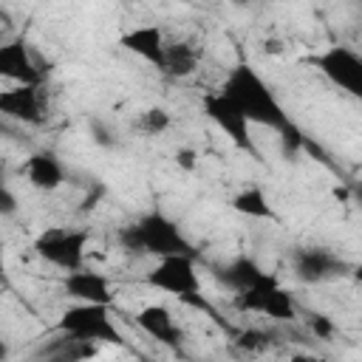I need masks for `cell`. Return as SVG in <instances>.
<instances>
[{"mask_svg": "<svg viewBox=\"0 0 362 362\" xmlns=\"http://www.w3.org/2000/svg\"><path fill=\"white\" fill-rule=\"evenodd\" d=\"M122 45H124L130 54L141 57L144 62L156 65L158 71L164 68V48H167V42H164V31H161L158 25H139V28H130L127 34H122Z\"/></svg>", "mask_w": 362, "mask_h": 362, "instance_id": "9a60e30c", "label": "cell"}, {"mask_svg": "<svg viewBox=\"0 0 362 362\" xmlns=\"http://www.w3.org/2000/svg\"><path fill=\"white\" fill-rule=\"evenodd\" d=\"M311 331H314L317 337H331V334H334V325L328 322V317L314 314V317H311Z\"/></svg>", "mask_w": 362, "mask_h": 362, "instance_id": "603a6c76", "label": "cell"}, {"mask_svg": "<svg viewBox=\"0 0 362 362\" xmlns=\"http://www.w3.org/2000/svg\"><path fill=\"white\" fill-rule=\"evenodd\" d=\"M218 90L226 93L238 105V110L249 119V124H260V127L277 130L286 158H294L303 150V144H305L303 130L291 122V116L286 113V107L280 105V99L269 88V82L249 62H238L226 74V79H223V85Z\"/></svg>", "mask_w": 362, "mask_h": 362, "instance_id": "6da1fadb", "label": "cell"}, {"mask_svg": "<svg viewBox=\"0 0 362 362\" xmlns=\"http://www.w3.org/2000/svg\"><path fill=\"white\" fill-rule=\"evenodd\" d=\"M156 260L158 263L153 269H147V274H144V283L150 288H158V291L173 294L184 303L206 308V303L201 300V277H198L192 255H164Z\"/></svg>", "mask_w": 362, "mask_h": 362, "instance_id": "3957f363", "label": "cell"}, {"mask_svg": "<svg viewBox=\"0 0 362 362\" xmlns=\"http://www.w3.org/2000/svg\"><path fill=\"white\" fill-rule=\"evenodd\" d=\"M40 359H59V362H76V359H88V356H96V342H88V339H79L68 331H59V337L48 339L40 351H37Z\"/></svg>", "mask_w": 362, "mask_h": 362, "instance_id": "e0dca14e", "label": "cell"}, {"mask_svg": "<svg viewBox=\"0 0 362 362\" xmlns=\"http://www.w3.org/2000/svg\"><path fill=\"white\" fill-rule=\"evenodd\" d=\"M272 334L269 331H263V328H246V331H240L238 334V345L243 348V351H266L269 345H272Z\"/></svg>", "mask_w": 362, "mask_h": 362, "instance_id": "44dd1931", "label": "cell"}, {"mask_svg": "<svg viewBox=\"0 0 362 362\" xmlns=\"http://www.w3.org/2000/svg\"><path fill=\"white\" fill-rule=\"evenodd\" d=\"M235 6H246V3H252V0H232Z\"/></svg>", "mask_w": 362, "mask_h": 362, "instance_id": "83f0119b", "label": "cell"}, {"mask_svg": "<svg viewBox=\"0 0 362 362\" xmlns=\"http://www.w3.org/2000/svg\"><path fill=\"white\" fill-rule=\"evenodd\" d=\"M133 322L156 342L161 345H178L184 339V331L178 328V322L173 320L170 308L164 305H144L141 311L133 314Z\"/></svg>", "mask_w": 362, "mask_h": 362, "instance_id": "5bb4252c", "label": "cell"}, {"mask_svg": "<svg viewBox=\"0 0 362 362\" xmlns=\"http://www.w3.org/2000/svg\"><path fill=\"white\" fill-rule=\"evenodd\" d=\"M204 113H206L209 122L218 124V130H223L229 136V141L238 150H243V153H249L252 158L260 161V150H257V144L252 139V124H249V119L238 110V105L226 93H221V90L206 93L204 96Z\"/></svg>", "mask_w": 362, "mask_h": 362, "instance_id": "ba28073f", "label": "cell"}, {"mask_svg": "<svg viewBox=\"0 0 362 362\" xmlns=\"http://www.w3.org/2000/svg\"><path fill=\"white\" fill-rule=\"evenodd\" d=\"M0 79H8L14 85H37L42 82V71L37 68V59L25 40H8L0 45Z\"/></svg>", "mask_w": 362, "mask_h": 362, "instance_id": "8fae6325", "label": "cell"}, {"mask_svg": "<svg viewBox=\"0 0 362 362\" xmlns=\"http://www.w3.org/2000/svg\"><path fill=\"white\" fill-rule=\"evenodd\" d=\"M62 291L76 300V303H102V305H110L113 303V288H110V280L93 269H74L65 274L62 280Z\"/></svg>", "mask_w": 362, "mask_h": 362, "instance_id": "7c38bea8", "label": "cell"}, {"mask_svg": "<svg viewBox=\"0 0 362 362\" xmlns=\"http://www.w3.org/2000/svg\"><path fill=\"white\" fill-rule=\"evenodd\" d=\"M0 286H3V288H8V286H11L8 272H6V249H3V243H0Z\"/></svg>", "mask_w": 362, "mask_h": 362, "instance_id": "d4e9b609", "label": "cell"}, {"mask_svg": "<svg viewBox=\"0 0 362 362\" xmlns=\"http://www.w3.org/2000/svg\"><path fill=\"white\" fill-rule=\"evenodd\" d=\"M119 246L127 255H136V257H144V255H150V257H164V255H192V257H198V249L181 232V226L158 209L144 212L136 221L124 223L119 229Z\"/></svg>", "mask_w": 362, "mask_h": 362, "instance_id": "7a4b0ae2", "label": "cell"}, {"mask_svg": "<svg viewBox=\"0 0 362 362\" xmlns=\"http://www.w3.org/2000/svg\"><path fill=\"white\" fill-rule=\"evenodd\" d=\"M0 136H11V127H8V119L0 116Z\"/></svg>", "mask_w": 362, "mask_h": 362, "instance_id": "484cf974", "label": "cell"}, {"mask_svg": "<svg viewBox=\"0 0 362 362\" xmlns=\"http://www.w3.org/2000/svg\"><path fill=\"white\" fill-rule=\"evenodd\" d=\"M170 124H173V116L164 107H147L136 119V130L144 136H161L164 130H170Z\"/></svg>", "mask_w": 362, "mask_h": 362, "instance_id": "ffe728a7", "label": "cell"}, {"mask_svg": "<svg viewBox=\"0 0 362 362\" xmlns=\"http://www.w3.org/2000/svg\"><path fill=\"white\" fill-rule=\"evenodd\" d=\"M311 65L348 96H362V57L351 45H328L325 51L311 57Z\"/></svg>", "mask_w": 362, "mask_h": 362, "instance_id": "52a82bcc", "label": "cell"}, {"mask_svg": "<svg viewBox=\"0 0 362 362\" xmlns=\"http://www.w3.org/2000/svg\"><path fill=\"white\" fill-rule=\"evenodd\" d=\"M212 274H215V280H218L221 286H226V288L235 294V291L249 288V286L263 274V269H260L257 260H252L249 255H238V257H232V260H226V263H221V266H212Z\"/></svg>", "mask_w": 362, "mask_h": 362, "instance_id": "2e32d148", "label": "cell"}, {"mask_svg": "<svg viewBox=\"0 0 362 362\" xmlns=\"http://www.w3.org/2000/svg\"><path fill=\"white\" fill-rule=\"evenodd\" d=\"M45 93H42V82L37 85H11L6 90H0V116H6L8 122H23V124H42L45 122Z\"/></svg>", "mask_w": 362, "mask_h": 362, "instance_id": "30bf717a", "label": "cell"}, {"mask_svg": "<svg viewBox=\"0 0 362 362\" xmlns=\"http://www.w3.org/2000/svg\"><path fill=\"white\" fill-rule=\"evenodd\" d=\"M291 269H294V277L305 286L331 283L351 274V263L325 246H300L291 255Z\"/></svg>", "mask_w": 362, "mask_h": 362, "instance_id": "9c48e42d", "label": "cell"}, {"mask_svg": "<svg viewBox=\"0 0 362 362\" xmlns=\"http://www.w3.org/2000/svg\"><path fill=\"white\" fill-rule=\"evenodd\" d=\"M201 65V48L195 42H173L164 48V74L170 76H189Z\"/></svg>", "mask_w": 362, "mask_h": 362, "instance_id": "ac0fdd59", "label": "cell"}, {"mask_svg": "<svg viewBox=\"0 0 362 362\" xmlns=\"http://www.w3.org/2000/svg\"><path fill=\"white\" fill-rule=\"evenodd\" d=\"M17 209H20L17 195L6 184H0V218H11V215H17Z\"/></svg>", "mask_w": 362, "mask_h": 362, "instance_id": "7402d4cb", "label": "cell"}, {"mask_svg": "<svg viewBox=\"0 0 362 362\" xmlns=\"http://www.w3.org/2000/svg\"><path fill=\"white\" fill-rule=\"evenodd\" d=\"M59 331H68L79 339H88V342H124V334L119 331V325L113 322L110 317V305H102V303H76V305H68L62 314H59Z\"/></svg>", "mask_w": 362, "mask_h": 362, "instance_id": "5b68a950", "label": "cell"}, {"mask_svg": "<svg viewBox=\"0 0 362 362\" xmlns=\"http://www.w3.org/2000/svg\"><path fill=\"white\" fill-rule=\"evenodd\" d=\"M232 305L238 311H255L263 314L274 322H288L297 317V303L294 297L280 286V280L269 272H263L249 288L232 294Z\"/></svg>", "mask_w": 362, "mask_h": 362, "instance_id": "277c9868", "label": "cell"}, {"mask_svg": "<svg viewBox=\"0 0 362 362\" xmlns=\"http://www.w3.org/2000/svg\"><path fill=\"white\" fill-rule=\"evenodd\" d=\"M20 173H23L25 181H28L34 189H40V192H54V189L62 187V181H65V167H62V161H59L54 153H48V150H40V153L28 156Z\"/></svg>", "mask_w": 362, "mask_h": 362, "instance_id": "4fadbf2b", "label": "cell"}, {"mask_svg": "<svg viewBox=\"0 0 362 362\" xmlns=\"http://www.w3.org/2000/svg\"><path fill=\"white\" fill-rule=\"evenodd\" d=\"M85 246H88V232L68 229V226H51L45 232H40L34 240V252L45 263H51L62 272H74V269L85 266Z\"/></svg>", "mask_w": 362, "mask_h": 362, "instance_id": "8992f818", "label": "cell"}, {"mask_svg": "<svg viewBox=\"0 0 362 362\" xmlns=\"http://www.w3.org/2000/svg\"><path fill=\"white\" fill-rule=\"evenodd\" d=\"M3 356H8V348H6V342L0 339V359H3Z\"/></svg>", "mask_w": 362, "mask_h": 362, "instance_id": "4316f807", "label": "cell"}, {"mask_svg": "<svg viewBox=\"0 0 362 362\" xmlns=\"http://www.w3.org/2000/svg\"><path fill=\"white\" fill-rule=\"evenodd\" d=\"M232 209L240 212V215H249V218H260V221H277V212L274 206L269 204L266 192L260 187H243L235 198H232Z\"/></svg>", "mask_w": 362, "mask_h": 362, "instance_id": "d6986e66", "label": "cell"}, {"mask_svg": "<svg viewBox=\"0 0 362 362\" xmlns=\"http://www.w3.org/2000/svg\"><path fill=\"white\" fill-rule=\"evenodd\" d=\"M195 150H189V147H181L178 153H175V164L181 167V170H195Z\"/></svg>", "mask_w": 362, "mask_h": 362, "instance_id": "cb8c5ba5", "label": "cell"}]
</instances>
